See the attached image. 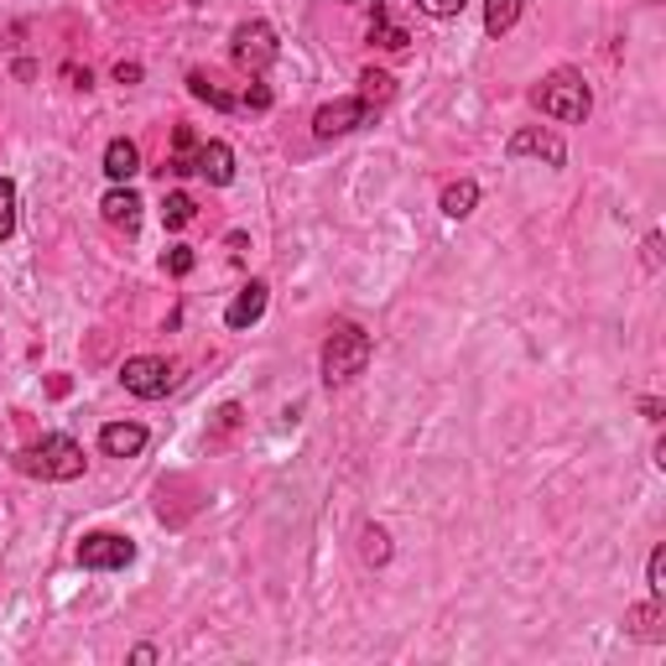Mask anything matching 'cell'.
Segmentation results:
<instances>
[{
  "label": "cell",
  "instance_id": "obj_25",
  "mask_svg": "<svg viewBox=\"0 0 666 666\" xmlns=\"http://www.w3.org/2000/svg\"><path fill=\"white\" fill-rule=\"evenodd\" d=\"M239 104H245V110H271V84H261V78H256V84L245 89V99H239Z\"/></svg>",
  "mask_w": 666,
  "mask_h": 666
},
{
  "label": "cell",
  "instance_id": "obj_4",
  "mask_svg": "<svg viewBox=\"0 0 666 666\" xmlns=\"http://www.w3.org/2000/svg\"><path fill=\"white\" fill-rule=\"evenodd\" d=\"M230 58H235L239 73H250V78H261L276 58H282V42H276V32L266 22H239L230 32Z\"/></svg>",
  "mask_w": 666,
  "mask_h": 666
},
{
  "label": "cell",
  "instance_id": "obj_27",
  "mask_svg": "<svg viewBox=\"0 0 666 666\" xmlns=\"http://www.w3.org/2000/svg\"><path fill=\"white\" fill-rule=\"evenodd\" d=\"M131 662H136V666H151V662H157V651H151V645H136V651H131Z\"/></svg>",
  "mask_w": 666,
  "mask_h": 666
},
{
  "label": "cell",
  "instance_id": "obj_17",
  "mask_svg": "<svg viewBox=\"0 0 666 666\" xmlns=\"http://www.w3.org/2000/svg\"><path fill=\"white\" fill-rule=\"evenodd\" d=\"M516 22H521V0H484V32L490 37H505Z\"/></svg>",
  "mask_w": 666,
  "mask_h": 666
},
{
  "label": "cell",
  "instance_id": "obj_11",
  "mask_svg": "<svg viewBox=\"0 0 666 666\" xmlns=\"http://www.w3.org/2000/svg\"><path fill=\"white\" fill-rule=\"evenodd\" d=\"M99 209H104V219H110L115 230H125V235H136V230H141V198L125 188V183H115V188L104 193V203H99Z\"/></svg>",
  "mask_w": 666,
  "mask_h": 666
},
{
  "label": "cell",
  "instance_id": "obj_24",
  "mask_svg": "<svg viewBox=\"0 0 666 666\" xmlns=\"http://www.w3.org/2000/svg\"><path fill=\"white\" fill-rule=\"evenodd\" d=\"M162 266L172 271V276H188V271H193V250H188V245H172V250L162 256Z\"/></svg>",
  "mask_w": 666,
  "mask_h": 666
},
{
  "label": "cell",
  "instance_id": "obj_9",
  "mask_svg": "<svg viewBox=\"0 0 666 666\" xmlns=\"http://www.w3.org/2000/svg\"><path fill=\"white\" fill-rule=\"evenodd\" d=\"M193 177H203V183H214V188H230V183H235V151L224 141L193 146Z\"/></svg>",
  "mask_w": 666,
  "mask_h": 666
},
{
  "label": "cell",
  "instance_id": "obj_10",
  "mask_svg": "<svg viewBox=\"0 0 666 666\" xmlns=\"http://www.w3.org/2000/svg\"><path fill=\"white\" fill-rule=\"evenodd\" d=\"M266 303H271V292H266V282L239 286V292H235V303L224 308V323H230V329H250V323H261Z\"/></svg>",
  "mask_w": 666,
  "mask_h": 666
},
{
  "label": "cell",
  "instance_id": "obj_1",
  "mask_svg": "<svg viewBox=\"0 0 666 666\" xmlns=\"http://www.w3.org/2000/svg\"><path fill=\"white\" fill-rule=\"evenodd\" d=\"M16 469L26 479H52V484H69V479L84 474V448L73 443L69 432H48L37 437L32 448L16 453Z\"/></svg>",
  "mask_w": 666,
  "mask_h": 666
},
{
  "label": "cell",
  "instance_id": "obj_19",
  "mask_svg": "<svg viewBox=\"0 0 666 666\" xmlns=\"http://www.w3.org/2000/svg\"><path fill=\"white\" fill-rule=\"evenodd\" d=\"M193 214H198V203H193L188 193H166L162 198V224L166 230H188Z\"/></svg>",
  "mask_w": 666,
  "mask_h": 666
},
{
  "label": "cell",
  "instance_id": "obj_5",
  "mask_svg": "<svg viewBox=\"0 0 666 666\" xmlns=\"http://www.w3.org/2000/svg\"><path fill=\"white\" fill-rule=\"evenodd\" d=\"M120 381H125L131 396H141V402H162L166 391L177 385V370H172V359H162V355H136L120 365Z\"/></svg>",
  "mask_w": 666,
  "mask_h": 666
},
{
  "label": "cell",
  "instance_id": "obj_14",
  "mask_svg": "<svg viewBox=\"0 0 666 666\" xmlns=\"http://www.w3.org/2000/svg\"><path fill=\"white\" fill-rule=\"evenodd\" d=\"M474 203H479V183H474V177H458V183H448V188H443V214H448V219H469V214H474Z\"/></svg>",
  "mask_w": 666,
  "mask_h": 666
},
{
  "label": "cell",
  "instance_id": "obj_21",
  "mask_svg": "<svg viewBox=\"0 0 666 666\" xmlns=\"http://www.w3.org/2000/svg\"><path fill=\"white\" fill-rule=\"evenodd\" d=\"M11 230H16V183L0 177V239H11Z\"/></svg>",
  "mask_w": 666,
  "mask_h": 666
},
{
  "label": "cell",
  "instance_id": "obj_16",
  "mask_svg": "<svg viewBox=\"0 0 666 666\" xmlns=\"http://www.w3.org/2000/svg\"><path fill=\"white\" fill-rule=\"evenodd\" d=\"M359 99H365L370 110L391 104V99H396V78H391V73H381V69H365V73H359Z\"/></svg>",
  "mask_w": 666,
  "mask_h": 666
},
{
  "label": "cell",
  "instance_id": "obj_8",
  "mask_svg": "<svg viewBox=\"0 0 666 666\" xmlns=\"http://www.w3.org/2000/svg\"><path fill=\"white\" fill-rule=\"evenodd\" d=\"M505 157H536V162H547V166H563L568 162V146H563V136L547 131V125H526V131H516V136L505 141Z\"/></svg>",
  "mask_w": 666,
  "mask_h": 666
},
{
  "label": "cell",
  "instance_id": "obj_26",
  "mask_svg": "<svg viewBox=\"0 0 666 666\" xmlns=\"http://www.w3.org/2000/svg\"><path fill=\"white\" fill-rule=\"evenodd\" d=\"M115 78L120 84H141V63H115Z\"/></svg>",
  "mask_w": 666,
  "mask_h": 666
},
{
  "label": "cell",
  "instance_id": "obj_2",
  "mask_svg": "<svg viewBox=\"0 0 666 666\" xmlns=\"http://www.w3.org/2000/svg\"><path fill=\"white\" fill-rule=\"evenodd\" d=\"M370 355H375L370 333L359 329V323H338V329L323 338V385L359 381V375L370 370Z\"/></svg>",
  "mask_w": 666,
  "mask_h": 666
},
{
  "label": "cell",
  "instance_id": "obj_18",
  "mask_svg": "<svg viewBox=\"0 0 666 666\" xmlns=\"http://www.w3.org/2000/svg\"><path fill=\"white\" fill-rule=\"evenodd\" d=\"M359 552H365L370 568H385V563H391V536H385V526H365V531H359Z\"/></svg>",
  "mask_w": 666,
  "mask_h": 666
},
{
  "label": "cell",
  "instance_id": "obj_6",
  "mask_svg": "<svg viewBox=\"0 0 666 666\" xmlns=\"http://www.w3.org/2000/svg\"><path fill=\"white\" fill-rule=\"evenodd\" d=\"M73 557H78V568H89V572H115V568L136 563V542L120 536V531H89Z\"/></svg>",
  "mask_w": 666,
  "mask_h": 666
},
{
  "label": "cell",
  "instance_id": "obj_7",
  "mask_svg": "<svg viewBox=\"0 0 666 666\" xmlns=\"http://www.w3.org/2000/svg\"><path fill=\"white\" fill-rule=\"evenodd\" d=\"M370 104L365 99H333V104H323L318 115H312V136L318 141H333V136H349V131H359V125H370Z\"/></svg>",
  "mask_w": 666,
  "mask_h": 666
},
{
  "label": "cell",
  "instance_id": "obj_23",
  "mask_svg": "<svg viewBox=\"0 0 666 666\" xmlns=\"http://www.w3.org/2000/svg\"><path fill=\"white\" fill-rule=\"evenodd\" d=\"M469 0H417V11H428V16H437V22H448V16H458Z\"/></svg>",
  "mask_w": 666,
  "mask_h": 666
},
{
  "label": "cell",
  "instance_id": "obj_12",
  "mask_svg": "<svg viewBox=\"0 0 666 666\" xmlns=\"http://www.w3.org/2000/svg\"><path fill=\"white\" fill-rule=\"evenodd\" d=\"M99 448L110 458H136L146 448V428L141 422H110V428H99Z\"/></svg>",
  "mask_w": 666,
  "mask_h": 666
},
{
  "label": "cell",
  "instance_id": "obj_15",
  "mask_svg": "<svg viewBox=\"0 0 666 666\" xmlns=\"http://www.w3.org/2000/svg\"><path fill=\"white\" fill-rule=\"evenodd\" d=\"M370 42H381V48H391V52H402L406 42H411V32H406L385 5H375V22H370Z\"/></svg>",
  "mask_w": 666,
  "mask_h": 666
},
{
  "label": "cell",
  "instance_id": "obj_13",
  "mask_svg": "<svg viewBox=\"0 0 666 666\" xmlns=\"http://www.w3.org/2000/svg\"><path fill=\"white\" fill-rule=\"evenodd\" d=\"M136 172H141V151H136V141L115 136V141L104 146V177H110V183H131Z\"/></svg>",
  "mask_w": 666,
  "mask_h": 666
},
{
  "label": "cell",
  "instance_id": "obj_3",
  "mask_svg": "<svg viewBox=\"0 0 666 666\" xmlns=\"http://www.w3.org/2000/svg\"><path fill=\"white\" fill-rule=\"evenodd\" d=\"M531 104H536L542 115L563 120V125H578V120H589V110H594V95H589L583 73L557 69V73H547V78L531 89Z\"/></svg>",
  "mask_w": 666,
  "mask_h": 666
},
{
  "label": "cell",
  "instance_id": "obj_20",
  "mask_svg": "<svg viewBox=\"0 0 666 666\" xmlns=\"http://www.w3.org/2000/svg\"><path fill=\"white\" fill-rule=\"evenodd\" d=\"M188 89H193V99H203V104H214V110H235V99L224 95V89H214L203 73H188Z\"/></svg>",
  "mask_w": 666,
  "mask_h": 666
},
{
  "label": "cell",
  "instance_id": "obj_22",
  "mask_svg": "<svg viewBox=\"0 0 666 666\" xmlns=\"http://www.w3.org/2000/svg\"><path fill=\"white\" fill-rule=\"evenodd\" d=\"M645 583H651V594L656 599L666 594V547L651 552V563H645Z\"/></svg>",
  "mask_w": 666,
  "mask_h": 666
}]
</instances>
